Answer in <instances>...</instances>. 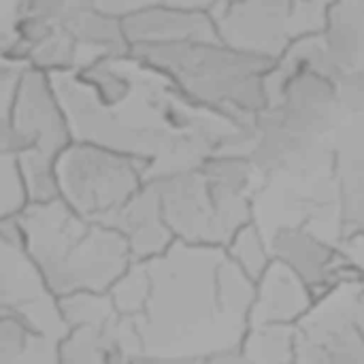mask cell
<instances>
[{
  "label": "cell",
  "instance_id": "1",
  "mask_svg": "<svg viewBox=\"0 0 364 364\" xmlns=\"http://www.w3.org/2000/svg\"><path fill=\"white\" fill-rule=\"evenodd\" d=\"M49 77L73 139L145 160L147 181L200 168L213 154L250 158L256 145L254 122L241 124L196 102L132 53Z\"/></svg>",
  "mask_w": 364,
  "mask_h": 364
},
{
  "label": "cell",
  "instance_id": "2",
  "mask_svg": "<svg viewBox=\"0 0 364 364\" xmlns=\"http://www.w3.org/2000/svg\"><path fill=\"white\" fill-rule=\"evenodd\" d=\"M145 262L151 275L149 303L139 318L145 360H243L256 282L226 247L175 241Z\"/></svg>",
  "mask_w": 364,
  "mask_h": 364
},
{
  "label": "cell",
  "instance_id": "3",
  "mask_svg": "<svg viewBox=\"0 0 364 364\" xmlns=\"http://www.w3.org/2000/svg\"><path fill=\"white\" fill-rule=\"evenodd\" d=\"M17 224L23 245L58 296L81 290L109 292L134 262L126 237L77 213L64 198L30 203Z\"/></svg>",
  "mask_w": 364,
  "mask_h": 364
},
{
  "label": "cell",
  "instance_id": "4",
  "mask_svg": "<svg viewBox=\"0 0 364 364\" xmlns=\"http://www.w3.org/2000/svg\"><path fill=\"white\" fill-rule=\"evenodd\" d=\"M130 53L166 73L196 102L241 124L267 109L264 77L275 64L267 58L222 41L132 45Z\"/></svg>",
  "mask_w": 364,
  "mask_h": 364
},
{
  "label": "cell",
  "instance_id": "5",
  "mask_svg": "<svg viewBox=\"0 0 364 364\" xmlns=\"http://www.w3.org/2000/svg\"><path fill=\"white\" fill-rule=\"evenodd\" d=\"M55 175L60 198L107 224L147 183V162L98 143L73 141L55 158Z\"/></svg>",
  "mask_w": 364,
  "mask_h": 364
},
{
  "label": "cell",
  "instance_id": "6",
  "mask_svg": "<svg viewBox=\"0 0 364 364\" xmlns=\"http://www.w3.org/2000/svg\"><path fill=\"white\" fill-rule=\"evenodd\" d=\"M326 11L322 0H220L209 13L222 43L277 62L292 43L324 30Z\"/></svg>",
  "mask_w": 364,
  "mask_h": 364
},
{
  "label": "cell",
  "instance_id": "7",
  "mask_svg": "<svg viewBox=\"0 0 364 364\" xmlns=\"http://www.w3.org/2000/svg\"><path fill=\"white\" fill-rule=\"evenodd\" d=\"M0 309L19 316L32 331L60 343L70 326L60 296L23 245L17 218L0 220Z\"/></svg>",
  "mask_w": 364,
  "mask_h": 364
},
{
  "label": "cell",
  "instance_id": "8",
  "mask_svg": "<svg viewBox=\"0 0 364 364\" xmlns=\"http://www.w3.org/2000/svg\"><path fill=\"white\" fill-rule=\"evenodd\" d=\"M73 141L68 117L49 73L30 64L11 111L2 117V149L15 154L34 149L55 160Z\"/></svg>",
  "mask_w": 364,
  "mask_h": 364
},
{
  "label": "cell",
  "instance_id": "9",
  "mask_svg": "<svg viewBox=\"0 0 364 364\" xmlns=\"http://www.w3.org/2000/svg\"><path fill=\"white\" fill-rule=\"evenodd\" d=\"M363 286L348 279L316 299L296 324L294 363H364V337L354 320V301Z\"/></svg>",
  "mask_w": 364,
  "mask_h": 364
},
{
  "label": "cell",
  "instance_id": "10",
  "mask_svg": "<svg viewBox=\"0 0 364 364\" xmlns=\"http://www.w3.org/2000/svg\"><path fill=\"white\" fill-rule=\"evenodd\" d=\"M160 192L166 222L177 241L226 245L207 177L200 168L151 179Z\"/></svg>",
  "mask_w": 364,
  "mask_h": 364
},
{
  "label": "cell",
  "instance_id": "11",
  "mask_svg": "<svg viewBox=\"0 0 364 364\" xmlns=\"http://www.w3.org/2000/svg\"><path fill=\"white\" fill-rule=\"evenodd\" d=\"M273 256L292 267L314 290L324 296L337 284L348 279L364 282L360 271L348 260L339 245L316 235L307 226H284L269 237Z\"/></svg>",
  "mask_w": 364,
  "mask_h": 364
},
{
  "label": "cell",
  "instance_id": "12",
  "mask_svg": "<svg viewBox=\"0 0 364 364\" xmlns=\"http://www.w3.org/2000/svg\"><path fill=\"white\" fill-rule=\"evenodd\" d=\"M126 38L132 45H164L181 41H220L209 11L156 4L122 19Z\"/></svg>",
  "mask_w": 364,
  "mask_h": 364
},
{
  "label": "cell",
  "instance_id": "13",
  "mask_svg": "<svg viewBox=\"0 0 364 364\" xmlns=\"http://www.w3.org/2000/svg\"><path fill=\"white\" fill-rule=\"evenodd\" d=\"M331 139L341 190L343 237L364 232V115H346Z\"/></svg>",
  "mask_w": 364,
  "mask_h": 364
},
{
  "label": "cell",
  "instance_id": "14",
  "mask_svg": "<svg viewBox=\"0 0 364 364\" xmlns=\"http://www.w3.org/2000/svg\"><path fill=\"white\" fill-rule=\"evenodd\" d=\"M316 294L307 282L284 260L275 258L256 282V301L250 326L256 324H299L314 307Z\"/></svg>",
  "mask_w": 364,
  "mask_h": 364
},
{
  "label": "cell",
  "instance_id": "15",
  "mask_svg": "<svg viewBox=\"0 0 364 364\" xmlns=\"http://www.w3.org/2000/svg\"><path fill=\"white\" fill-rule=\"evenodd\" d=\"M107 224L126 237L134 260H151L177 241L166 222L160 192L149 181Z\"/></svg>",
  "mask_w": 364,
  "mask_h": 364
},
{
  "label": "cell",
  "instance_id": "16",
  "mask_svg": "<svg viewBox=\"0 0 364 364\" xmlns=\"http://www.w3.org/2000/svg\"><path fill=\"white\" fill-rule=\"evenodd\" d=\"M322 36L339 77L364 66V0H333Z\"/></svg>",
  "mask_w": 364,
  "mask_h": 364
},
{
  "label": "cell",
  "instance_id": "17",
  "mask_svg": "<svg viewBox=\"0 0 364 364\" xmlns=\"http://www.w3.org/2000/svg\"><path fill=\"white\" fill-rule=\"evenodd\" d=\"M241 358L247 363H294L296 324H256L250 326Z\"/></svg>",
  "mask_w": 364,
  "mask_h": 364
},
{
  "label": "cell",
  "instance_id": "18",
  "mask_svg": "<svg viewBox=\"0 0 364 364\" xmlns=\"http://www.w3.org/2000/svg\"><path fill=\"white\" fill-rule=\"evenodd\" d=\"M226 254L254 282H258L264 275V271L271 267V262L275 260L271 243L256 222L245 224L232 235V239L226 243Z\"/></svg>",
  "mask_w": 364,
  "mask_h": 364
},
{
  "label": "cell",
  "instance_id": "19",
  "mask_svg": "<svg viewBox=\"0 0 364 364\" xmlns=\"http://www.w3.org/2000/svg\"><path fill=\"white\" fill-rule=\"evenodd\" d=\"M60 363H117L105 326H75L60 341Z\"/></svg>",
  "mask_w": 364,
  "mask_h": 364
},
{
  "label": "cell",
  "instance_id": "20",
  "mask_svg": "<svg viewBox=\"0 0 364 364\" xmlns=\"http://www.w3.org/2000/svg\"><path fill=\"white\" fill-rule=\"evenodd\" d=\"M62 316L70 328L75 326H107L119 311L109 292L81 290L60 296Z\"/></svg>",
  "mask_w": 364,
  "mask_h": 364
},
{
  "label": "cell",
  "instance_id": "21",
  "mask_svg": "<svg viewBox=\"0 0 364 364\" xmlns=\"http://www.w3.org/2000/svg\"><path fill=\"white\" fill-rule=\"evenodd\" d=\"M109 294L122 316L141 318L151 294V275L145 260H134L119 279L109 288Z\"/></svg>",
  "mask_w": 364,
  "mask_h": 364
},
{
  "label": "cell",
  "instance_id": "22",
  "mask_svg": "<svg viewBox=\"0 0 364 364\" xmlns=\"http://www.w3.org/2000/svg\"><path fill=\"white\" fill-rule=\"evenodd\" d=\"M28 62L45 73L77 70V38L58 23L28 51Z\"/></svg>",
  "mask_w": 364,
  "mask_h": 364
},
{
  "label": "cell",
  "instance_id": "23",
  "mask_svg": "<svg viewBox=\"0 0 364 364\" xmlns=\"http://www.w3.org/2000/svg\"><path fill=\"white\" fill-rule=\"evenodd\" d=\"M19 166L26 177L30 203H47L60 196L58 175H55V160L43 156L34 149H26L17 154Z\"/></svg>",
  "mask_w": 364,
  "mask_h": 364
},
{
  "label": "cell",
  "instance_id": "24",
  "mask_svg": "<svg viewBox=\"0 0 364 364\" xmlns=\"http://www.w3.org/2000/svg\"><path fill=\"white\" fill-rule=\"evenodd\" d=\"M28 205H30V194L17 154L2 149L0 151V220L17 218Z\"/></svg>",
  "mask_w": 364,
  "mask_h": 364
},
{
  "label": "cell",
  "instance_id": "25",
  "mask_svg": "<svg viewBox=\"0 0 364 364\" xmlns=\"http://www.w3.org/2000/svg\"><path fill=\"white\" fill-rule=\"evenodd\" d=\"M34 333L36 331H32L19 316L0 309V364H21Z\"/></svg>",
  "mask_w": 364,
  "mask_h": 364
},
{
  "label": "cell",
  "instance_id": "26",
  "mask_svg": "<svg viewBox=\"0 0 364 364\" xmlns=\"http://www.w3.org/2000/svg\"><path fill=\"white\" fill-rule=\"evenodd\" d=\"M335 83L341 111L346 115H364V66L343 73Z\"/></svg>",
  "mask_w": 364,
  "mask_h": 364
},
{
  "label": "cell",
  "instance_id": "27",
  "mask_svg": "<svg viewBox=\"0 0 364 364\" xmlns=\"http://www.w3.org/2000/svg\"><path fill=\"white\" fill-rule=\"evenodd\" d=\"M68 0H23L21 17H36L43 21L60 23Z\"/></svg>",
  "mask_w": 364,
  "mask_h": 364
},
{
  "label": "cell",
  "instance_id": "28",
  "mask_svg": "<svg viewBox=\"0 0 364 364\" xmlns=\"http://www.w3.org/2000/svg\"><path fill=\"white\" fill-rule=\"evenodd\" d=\"M94 2L100 11L124 19V17H130L134 13H141L145 9H151L156 4H162L166 0H94Z\"/></svg>",
  "mask_w": 364,
  "mask_h": 364
},
{
  "label": "cell",
  "instance_id": "29",
  "mask_svg": "<svg viewBox=\"0 0 364 364\" xmlns=\"http://www.w3.org/2000/svg\"><path fill=\"white\" fill-rule=\"evenodd\" d=\"M339 250L348 256V260L360 271L364 279V232L348 235L339 241Z\"/></svg>",
  "mask_w": 364,
  "mask_h": 364
},
{
  "label": "cell",
  "instance_id": "30",
  "mask_svg": "<svg viewBox=\"0 0 364 364\" xmlns=\"http://www.w3.org/2000/svg\"><path fill=\"white\" fill-rule=\"evenodd\" d=\"M220 0H166V4L181 6V9H194V11H211Z\"/></svg>",
  "mask_w": 364,
  "mask_h": 364
},
{
  "label": "cell",
  "instance_id": "31",
  "mask_svg": "<svg viewBox=\"0 0 364 364\" xmlns=\"http://www.w3.org/2000/svg\"><path fill=\"white\" fill-rule=\"evenodd\" d=\"M354 320H356V326H358L360 335L364 337V286L360 288V292L356 294V301H354Z\"/></svg>",
  "mask_w": 364,
  "mask_h": 364
},
{
  "label": "cell",
  "instance_id": "32",
  "mask_svg": "<svg viewBox=\"0 0 364 364\" xmlns=\"http://www.w3.org/2000/svg\"><path fill=\"white\" fill-rule=\"evenodd\" d=\"M322 2H326V4H331V2H333V0H322Z\"/></svg>",
  "mask_w": 364,
  "mask_h": 364
},
{
  "label": "cell",
  "instance_id": "33",
  "mask_svg": "<svg viewBox=\"0 0 364 364\" xmlns=\"http://www.w3.org/2000/svg\"><path fill=\"white\" fill-rule=\"evenodd\" d=\"M228 2H230V0H228Z\"/></svg>",
  "mask_w": 364,
  "mask_h": 364
}]
</instances>
